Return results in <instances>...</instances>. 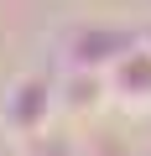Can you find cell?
I'll use <instances>...</instances> for the list:
<instances>
[{
	"mask_svg": "<svg viewBox=\"0 0 151 156\" xmlns=\"http://www.w3.org/2000/svg\"><path fill=\"white\" fill-rule=\"evenodd\" d=\"M26 156H73V146H68V140H57L52 130H42V135H31V140H26Z\"/></svg>",
	"mask_w": 151,
	"mask_h": 156,
	"instance_id": "cell-3",
	"label": "cell"
},
{
	"mask_svg": "<svg viewBox=\"0 0 151 156\" xmlns=\"http://www.w3.org/2000/svg\"><path fill=\"white\" fill-rule=\"evenodd\" d=\"M52 115H57V94L47 78H16L5 89V104H0V125H5L16 140H31L42 130H52Z\"/></svg>",
	"mask_w": 151,
	"mask_h": 156,
	"instance_id": "cell-1",
	"label": "cell"
},
{
	"mask_svg": "<svg viewBox=\"0 0 151 156\" xmlns=\"http://www.w3.org/2000/svg\"><path fill=\"white\" fill-rule=\"evenodd\" d=\"M125 52H130V37H120V31H73L68 73H110Z\"/></svg>",
	"mask_w": 151,
	"mask_h": 156,
	"instance_id": "cell-2",
	"label": "cell"
},
{
	"mask_svg": "<svg viewBox=\"0 0 151 156\" xmlns=\"http://www.w3.org/2000/svg\"><path fill=\"white\" fill-rule=\"evenodd\" d=\"M141 47H146V52H151V31H146V42H141Z\"/></svg>",
	"mask_w": 151,
	"mask_h": 156,
	"instance_id": "cell-4",
	"label": "cell"
}]
</instances>
